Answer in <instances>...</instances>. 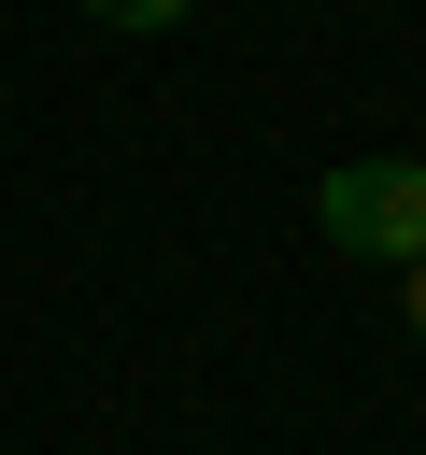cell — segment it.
<instances>
[{
    "mask_svg": "<svg viewBox=\"0 0 426 455\" xmlns=\"http://www.w3.org/2000/svg\"><path fill=\"white\" fill-rule=\"evenodd\" d=\"M312 228L355 256V270H412L426 256V156H341L312 185Z\"/></svg>",
    "mask_w": 426,
    "mask_h": 455,
    "instance_id": "cell-1",
    "label": "cell"
},
{
    "mask_svg": "<svg viewBox=\"0 0 426 455\" xmlns=\"http://www.w3.org/2000/svg\"><path fill=\"white\" fill-rule=\"evenodd\" d=\"M398 327H412V341H426V256H412V270H398Z\"/></svg>",
    "mask_w": 426,
    "mask_h": 455,
    "instance_id": "cell-3",
    "label": "cell"
},
{
    "mask_svg": "<svg viewBox=\"0 0 426 455\" xmlns=\"http://www.w3.org/2000/svg\"><path fill=\"white\" fill-rule=\"evenodd\" d=\"M85 14H99V28H185L199 0H85Z\"/></svg>",
    "mask_w": 426,
    "mask_h": 455,
    "instance_id": "cell-2",
    "label": "cell"
}]
</instances>
